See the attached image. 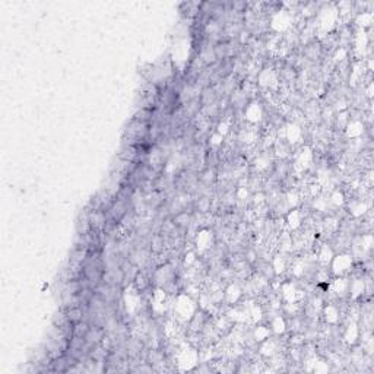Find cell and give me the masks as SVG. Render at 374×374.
Listing matches in <instances>:
<instances>
[{"instance_id": "cell-1", "label": "cell", "mask_w": 374, "mask_h": 374, "mask_svg": "<svg viewBox=\"0 0 374 374\" xmlns=\"http://www.w3.org/2000/svg\"><path fill=\"white\" fill-rule=\"evenodd\" d=\"M352 266V260L349 256H345V255H341V256H336L334 260H332V269L335 272L336 275H344L351 269Z\"/></svg>"}]
</instances>
